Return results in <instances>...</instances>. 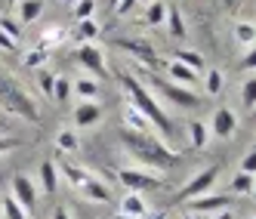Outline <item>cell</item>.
Instances as JSON below:
<instances>
[{
  "instance_id": "cell-23",
  "label": "cell",
  "mask_w": 256,
  "mask_h": 219,
  "mask_svg": "<svg viewBox=\"0 0 256 219\" xmlns=\"http://www.w3.org/2000/svg\"><path fill=\"white\" fill-rule=\"evenodd\" d=\"M0 216H4V219H28V213L22 210V204L12 194H6L4 200H0Z\"/></svg>"
},
{
  "instance_id": "cell-28",
  "label": "cell",
  "mask_w": 256,
  "mask_h": 219,
  "mask_svg": "<svg viewBox=\"0 0 256 219\" xmlns=\"http://www.w3.org/2000/svg\"><path fill=\"white\" fill-rule=\"evenodd\" d=\"M234 38L250 50V46H253V40H256V28H253L250 22H238V25H234Z\"/></svg>"
},
{
  "instance_id": "cell-11",
  "label": "cell",
  "mask_w": 256,
  "mask_h": 219,
  "mask_svg": "<svg viewBox=\"0 0 256 219\" xmlns=\"http://www.w3.org/2000/svg\"><path fill=\"white\" fill-rule=\"evenodd\" d=\"M232 200L226 194H200L192 200V213L194 216H204V213H219V210H228Z\"/></svg>"
},
{
  "instance_id": "cell-3",
  "label": "cell",
  "mask_w": 256,
  "mask_h": 219,
  "mask_svg": "<svg viewBox=\"0 0 256 219\" xmlns=\"http://www.w3.org/2000/svg\"><path fill=\"white\" fill-rule=\"evenodd\" d=\"M0 108H6L10 114H19L28 124L40 120V112H38V105H34V99L22 90V84L4 68H0Z\"/></svg>"
},
{
  "instance_id": "cell-38",
  "label": "cell",
  "mask_w": 256,
  "mask_h": 219,
  "mask_svg": "<svg viewBox=\"0 0 256 219\" xmlns=\"http://www.w3.org/2000/svg\"><path fill=\"white\" fill-rule=\"evenodd\" d=\"M52 84H56V74H50V71H40V90L46 96H52Z\"/></svg>"
},
{
  "instance_id": "cell-29",
  "label": "cell",
  "mask_w": 256,
  "mask_h": 219,
  "mask_svg": "<svg viewBox=\"0 0 256 219\" xmlns=\"http://www.w3.org/2000/svg\"><path fill=\"white\" fill-rule=\"evenodd\" d=\"M232 192L234 194H250L253 192V173H238L232 179Z\"/></svg>"
},
{
  "instance_id": "cell-2",
  "label": "cell",
  "mask_w": 256,
  "mask_h": 219,
  "mask_svg": "<svg viewBox=\"0 0 256 219\" xmlns=\"http://www.w3.org/2000/svg\"><path fill=\"white\" fill-rule=\"evenodd\" d=\"M120 84H124V90L130 93V99H133V108H139V112L148 118V124L152 126H158V133L160 136H173V120L167 118V112L160 108V102L145 90L142 84H139V78H133V74H126V71H120Z\"/></svg>"
},
{
  "instance_id": "cell-17",
  "label": "cell",
  "mask_w": 256,
  "mask_h": 219,
  "mask_svg": "<svg viewBox=\"0 0 256 219\" xmlns=\"http://www.w3.org/2000/svg\"><path fill=\"white\" fill-rule=\"evenodd\" d=\"M40 186H44L46 194H56V188H59V170H56V164H52V160L40 164Z\"/></svg>"
},
{
  "instance_id": "cell-9",
  "label": "cell",
  "mask_w": 256,
  "mask_h": 219,
  "mask_svg": "<svg viewBox=\"0 0 256 219\" xmlns=\"http://www.w3.org/2000/svg\"><path fill=\"white\" fill-rule=\"evenodd\" d=\"M74 62L84 65V68H90L96 78H105V59H102V52H99L93 44H80V46L74 50Z\"/></svg>"
},
{
  "instance_id": "cell-15",
  "label": "cell",
  "mask_w": 256,
  "mask_h": 219,
  "mask_svg": "<svg viewBox=\"0 0 256 219\" xmlns=\"http://www.w3.org/2000/svg\"><path fill=\"white\" fill-rule=\"evenodd\" d=\"M124 126H126V130H136V133H148V130H152L148 118H145L139 108H133V105L124 108Z\"/></svg>"
},
{
  "instance_id": "cell-22",
  "label": "cell",
  "mask_w": 256,
  "mask_h": 219,
  "mask_svg": "<svg viewBox=\"0 0 256 219\" xmlns=\"http://www.w3.org/2000/svg\"><path fill=\"white\" fill-rule=\"evenodd\" d=\"M167 28H170V34H173V38L176 40H182V38H186V19H182V12L176 10V6H167Z\"/></svg>"
},
{
  "instance_id": "cell-42",
  "label": "cell",
  "mask_w": 256,
  "mask_h": 219,
  "mask_svg": "<svg viewBox=\"0 0 256 219\" xmlns=\"http://www.w3.org/2000/svg\"><path fill=\"white\" fill-rule=\"evenodd\" d=\"M52 219H71L68 207H56V210H52Z\"/></svg>"
},
{
  "instance_id": "cell-36",
  "label": "cell",
  "mask_w": 256,
  "mask_h": 219,
  "mask_svg": "<svg viewBox=\"0 0 256 219\" xmlns=\"http://www.w3.org/2000/svg\"><path fill=\"white\" fill-rule=\"evenodd\" d=\"M16 148H22V139H12V136H0V154H6V152H16Z\"/></svg>"
},
{
  "instance_id": "cell-16",
  "label": "cell",
  "mask_w": 256,
  "mask_h": 219,
  "mask_svg": "<svg viewBox=\"0 0 256 219\" xmlns=\"http://www.w3.org/2000/svg\"><path fill=\"white\" fill-rule=\"evenodd\" d=\"M167 71H170L173 84H179V86H192V84H198V71H192V68H186V65H179L176 59L167 62Z\"/></svg>"
},
{
  "instance_id": "cell-8",
  "label": "cell",
  "mask_w": 256,
  "mask_h": 219,
  "mask_svg": "<svg viewBox=\"0 0 256 219\" xmlns=\"http://www.w3.org/2000/svg\"><path fill=\"white\" fill-rule=\"evenodd\" d=\"M12 198L22 204V210L31 216L34 207H38V188H34V179L19 173V176H12Z\"/></svg>"
},
{
  "instance_id": "cell-35",
  "label": "cell",
  "mask_w": 256,
  "mask_h": 219,
  "mask_svg": "<svg viewBox=\"0 0 256 219\" xmlns=\"http://www.w3.org/2000/svg\"><path fill=\"white\" fill-rule=\"evenodd\" d=\"M44 62H46V50H40V46L31 50L28 56H25V65L28 68H44Z\"/></svg>"
},
{
  "instance_id": "cell-12",
  "label": "cell",
  "mask_w": 256,
  "mask_h": 219,
  "mask_svg": "<svg viewBox=\"0 0 256 219\" xmlns=\"http://www.w3.org/2000/svg\"><path fill=\"white\" fill-rule=\"evenodd\" d=\"M78 192H80L86 200H96V204H105V200H112V188L102 186V179H96V176H90Z\"/></svg>"
},
{
  "instance_id": "cell-1",
  "label": "cell",
  "mask_w": 256,
  "mask_h": 219,
  "mask_svg": "<svg viewBox=\"0 0 256 219\" xmlns=\"http://www.w3.org/2000/svg\"><path fill=\"white\" fill-rule=\"evenodd\" d=\"M118 136L124 142V148L130 152L136 160L148 164V167L173 170V167H179V160H182V154H176L170 145L164 142V139H158L154 133H136V130H126V126H124Z\"/></svg>"
},
{
  "instance_id": "cell-31",
  "label": "cell",
  "mask_w": 256,
  "mask_h": 219,
  "mask_svg": "<svg viewBox=\"0 0 256 219\" xmlns=\"http://www.w3.org/2000/svg\"><path fill=\"white\" fill-rule=\"evenodd\" d=\"M93 10H96L93 0H78V4H74V19H78V22L93 19Z\"/></svg>"
},
{
  "instance_id": "cell-47",
  "label": "cell",
  "mask_w": 256,
  "mask_h": 219,
  "mask_svg": "<svg viewBox=\"0 0 256 219\" xmlns=\"http://www.w3.org/2000/svg\"><path fill=\"white\" fill-rule=\"evenodd\" d=\"M6 4H10V6H16V4H19V0H6Z\"/></svg>"
},
{
  "instance_id": "cell-13",
  "label": "cell",
  "mask_w": 256,
  "mask_h": 219,
  "mask_svg": "<svg viewBox=\"0 0 256 219\" xmlns=\"http://www.w3.org/2000/svg\"><path fill=\"white\" fill-rule=\"evenodd\" d=\"M145 213H148V204H145L136 192H126V198L120 200V216H126V219H142Z\"/></svg>"
},
{
  "instance_id": "cell-50",
  "label": "cell",
  "mask_w": 256,
  "mask_h": 219,
  "mask_svg": "<svg viewBox=\"0 0 256 219\" xmlns=\"http://www.w3.org/2000/svg\"><path fill=\"white\" fill-rule=\"evenodd\" d=\"M142 4H152V0H142Z\"/></svg>"
},
{
  "instance_id": "cell-49",
  "label": "cell",
  "mask_w": 256,
  "mask_h": 219,
  "mask_svg": "<svg viewBox=\"0 0 256 219\" xmlns=\"http://www.w3.org/2000/svg\"><path fill=\"white\" fill-rule=\"evenodd\" d=\"M68 4H78V0H68Z\"/></svg>"
},
{
  "instance_id": "cell-40",
  "label": "cell",
  "mask_w": 256,
  "mask_h": 219,
  "mask_svg": "<svg viewBox=\"0 0 256 219\" xmlns=\"http://www.w3.org/2000/svg\"><path fill=\"white\" fill-rule=\"evenodd\" d=\"M241 65H244L247 71H253V68H256V50H247V52H244V62H241Z\"/></svg>"
},
{
  "instance_id": "cell-25",
  "label": "cell",
  "mask_w": 256,
  "mask_h": 219,
  "mask_svg": "<svg viewBox=\"0 0 256 219\" xmlns=\"http://www.w3.org/2000/svg\"><path fill=\"white\" fill-rule=\"evenodd\" d=\"M176 62L186 65V68H192V71H200V68H204V56H200L198 50H179V52H176Z\"/></svg>"
},
{
  "instance_id": "cell-46",
  "label": "cell",
  "mask_w": 256,
  "mask_h": 219,
  "mask_svg": "<svg viewBox=\"0 0 256 219\" xmlns=\"http://www.w3.org/2000/svg\"><path fill=\"white\" fill-rule=\"evenodd\" d=\"M182 219H200V216H194V213H192V216H182Z\"/></svg>"
},
{
  "instance_id": "cell-24",
  "label": "cell",
  "mask_w": 256,
  "mask_h": 219,
  "mask_svg": "<svg viewBox=\"0 0 256 219\" xmlns=\"http://www.w3.org/2000/svg\"><path fill=\"white\" fill-rule=\"evenodd\" d=\"M145 22H148V25H164V22H167V4L152 0V4L145 6Z\"/></svg>"
},
{
  "instance_id": "cell-10",
  "label": "cell",
  "mask_w": 256,
  "mask_h": 219,
  "mask_svg": "<svg viewBox=\"0 0 256 219\" xmlns=\"http://www.w3.org/2000/svg\"><path fill=\"white\" fill-rule=\"evenodd\" d=\"M210 130H213V136H219V139H232L234 130H238V114L232 112V108H216V114H213V120H210Z\"/></svg>"
},
{
  "instance_id": "cell-18",
  "label": "cell",
  "mask_w": 256,
  "mask_h": 219,
  "mask_svg": "<svg viewBox=\"0 0 256 219\" xmlns=\"http://www.w3.org/2000/svg\"><path fill=\"white\" fill-rule=\"evenodd\" d=\"M19 19L25 22V25H31V22H38L40 19V12H44V0H19Z\"/></svg>"
},
{
  "instance_id": "cell-30",
  "label": "cell",
  "mask_w": 256,
  "mask_h": 219,
  "mask_svg": "<svg viewBox=\"0 0 256 219\" xmlns=\"http://www.w3.org/2000/svg\"><path fill=\"white\" fill-rule=\"evenodd\" d=\"M0 31H4L6 38H12V40H19V34H22L19 22H16V19H10V12H6V16H0Z\"/></svg>"
},
{
  "instance_id": "cell-27",
  "label": "cell",
  "mask_w": 256,
  "mask_h": 219,
  "mask_svg": "<svg viewBox=\"0 0 256 219\" xmlns=\"http://www.w3.org/2000/svg\"><path fill=\"white\" fill-rule=\"evenodd\" d=\"M222 86H226L222 71H219V68H210V71H207V96H219V93H222Z\"/></svg>"
},
{
  "instance_id": "cell-43",
  "label": "cell",
  "mask_w": 256,
  "mask_h": 219,
  "mask_svg": "<svg viewBox=\"0 0 256 219\" xmlns=\"http://www.w3.org/2000/svg\"><path fill=\"white\" fill-rule=\"evenodd\" d=\"M213 219H234V213L232 210H219V213H213Z\"/></svg>"
},
{
  "instance_id": "cell-19",
  "label": "cell",
  "mask_w": 256,
  "mask_h": 219,
  "mask_svg": "<svg viewBox=\"0 0 256 219\" xmlns=\"http://www.w3.org/2000/svg\"><path fill=\"white\" fill-rule=\"evenodd\" d=\"M71 90L80 96V102H96L99 93H102L99 84H96V80H86V78H84V80H74V84H71Z\"/></svg>"
},
{
  "instance_id": "cell-39",
  "label": "cell",
  "mask_w": 256,
  "mask_h": 219,
  "mask_svg": "<svg viewBox=\"0 0 256 219\" xmlns=\"http://www.w3.org/2000/svg\"><path fill=\"white\" fill-rule=\"evenodd\" d=\"M139 4V0H118V6H114V12L120 16V19H124V16H130L133 12V6Z\"/></svg>"
},
{
  "instance_id": "cell-21",
  "label": "cell",
  "mask_w": 256,
  "mask_h": 219,
  "mask_svg": "<svg viewBox=\"0 0 256 219\" xmlns=\"http://www.w3.org/2000/svg\"><path fill=\"white\" fill-rule=\"evenodd\" d=\"M59 173L71 182V186H74V188H80L84 186V182L90 179V176H93V173H86L84 167H74V164H59Z\"/></svg>"
},
{
  "instance_id": "cell-5",
  "label": "cell",
  "mask_w": 256,
  "mask_h": 219,
  "mask_svg": "<svg viewBox=\"0 0 256 219\" xmlns=\"http://www.w3.org/2000/svg\"><path fill=\"white\" fill-rule=\"evenodd\" d=\"M114 46L124 50V52H130V56H133L136 62H142L148 71H158V68L164 65V59L154 52V46H152V44H145V40H136V38H118Z\"/></svg>"
},
{
  "instance_id": "cell-33",
  "label": "cell",
  "mask_w": 256,
  "mask_h": 219,
  "mask_svg": "<svg viewBox=\"0 0 256 219\" xmlns=\"http://www.w3.org/2000/svg\"><path fill=\"white\" fill-rule=\"evenodd\" d=\"M241 99H244V108H253V105H256V78H247V80H244Z\"/></svg>"
},
{
  "instance_id": "cell-32",
  "label": "cell",
  "mask_w": 256,
  "mask_h": 219,
  "mask_svg": "<svg viewBox=\"0 0 256 219\" xmlns=\"http://www.w3.org/2000/svg\"><path fill=\"white\" fill-rule=\"evenodd\" d=\"M68 96H71V80L68 78H56V84H52V99L68 102Z\"/></svg>"
},
{
  "instance_id": "cell-41",
  "label": "cell",
  "mask_w": 256,
  "mask_h": 219,
  "mask_svg": "<svg viewBox=\"0 0 256 219\" xmlns=\"http://www.w3.org/2000/svg\"><path fill=\"white\" fill-rule=\"evenodd\" d=\"M0 50H16V40H12V38H6L4 31H0Z\"/></svg>"
},
{
  "instance_id": "cell-7",
  "label": "cell",
  "mask_w": 256,
  "mask_h": 219,
  "mask_svg": "<svg viewBox=\"0 0 256 219\" xmlns=\"http://www.w3.org/2000/svg\"><path fill=\"white\" fill-rule=\"evenodd\" d=\"M216 176H219V167H207V170H198L186 186L179 188V200H194V198H200V194H207L210 188H213V182H216Z\"/></svg>"
},
{
  "instance_id": "cell-44",
  "label": "cell",
  "mask_w": 256,
  "mask_h": 219,
  "mask_svg": "<svg viewBox=\"0 0 256 219\" xmlns=\"http://www.w3.org/2000/svg\"><path fill=\"white\" fill-rule=\"evenodd\" d=\"M142 219H167V213H164V210H158V213H145Z\"/></svg>"
},
{
  "instance_id": "cell-14",
  "label": "cell",
  "mask_w": 256,
  "mask_h": 219,
  "mask_svg": "<svg viewBox=\"0 0 256 219\" xmlns=\"http://www.w3.org/2000/svg\"><path fill=\"white\" fill-rule=\"evenodd\" d=\"M102 120V108L96 105V102H80L78 108H74V124L78 126H93V124H99Z\"/></svg>"
},
{
  "instance_id": "cell-48",
  "label": "cell",
  "mask_w": 256,
  "mask_h": 219,
  "mask_svg": "<svg viewBox=\"0 0 256 219\" xmlns=\"http://www.w3.org/2000/svg\"><path fill=\"white\" fill-rule=\"evenodd\" d=\"M114 219H126V216H120V213H118V216H114Z\"/></svg>"
},
{
  "instance_id": "cell-20",
  "label": "cell",
  "mask_w": 256,
  "mask_h": 219,
  "mask_svg": "<svg viewBox=\"0 0 256 219\" xmlns=\"http://www.w3.org/2000/svg\"><path fill=\"white\" fill-rule=\"evenodd\" d=\"M188 139H192V148H204V145L210 142V130L204 120H192L188 124Z\"/></svg>"
},
{
  "instance_id": "cell-45",
  "label": "cell",
  "mask_w": 256,
  "mask_h": 219,
  "mask_svg": "<svg viewBox=\"0 0 256 219\" xmlns=\"http://www.w3.org/2000/svg\"><path fill=\"white\" fill-rule=\"evenodd\" d=\"M219 4H222L226 10H234V6H238V0H219Z\"/></svg>"
},
{
  "instance_id": "cell-4",
  "label": "cell",
  "mask_w": 256,
  "mask_h": 219,
  "mask_svg": "<svg viewBox=\"0 0 256 219\" xmlns=\"http://www.w3.org/2000/svg\"><path fill=\"white\" fill-rule=\"evenodd\" d=\"M142 78L148 80V86L154 90V93H160L167 102H173V105H179V108H198V105H200V96L194 93V90L179 86V84H173V80H164L158 71L142 68Z\"/></svg>"
},
{
  "instance_id": "cell-34",
  "label": "cell",
  "mask_w": 256,
  "mask_h": 219,
  "mask_svg": "<svg viewBox=\"0 0 256 219\" xmlns=\"http://www.w3.org/2000/svg\"><path fill=\"white\" fill-rule=\"evenodd\" d=\"M56 145H59V152H74V148H78V136L71 133V130H62Z\"/></svg>"
},
{
  "instance_id": "cell-26",
  "label": "cell",
  "mask_w": 256,
  "mask_h": 219,
  "mask_svg": "<svg viewBox=\"0 0 256 219\" xmlns=\"http://www.w3.org/2000/svg\"><path fill=\"white\" fill-rule=\"evenodd\" d=\"M74 38L80 44H90V40H96L99 38V25L93 19H86V22H78V31H74Z\"/></svg>"
},
{
  "instance_id": "cell-6",
  "label": "cell",
  "mask_w": 256,
  "mask_h": 219,
  "mask_svg": "<svg viewBox=\"0 0 256 219\" xmlns=\"http://www.w3.org/2000/svg\"><path fill=\"white\" fill-rule=\"evenodd\" d=\"M118 179H120V186L126 188V192H154V188H164V179H158V176H152V173H145V170H133V167H124L120 173H118Z\"/></svg>"
},
{
  "instance_id": "cell-37",
  "label": "cell",
  "mask_w": 256,
  "mask_h": 219,
  "mask_svg": "<svg viewBox=\"0 0 256 219\" xmlns=\"http://www.w3.org/2000/svg\"><path fill=\"white\" fill-rule=\"evenodd\" d=\"M253 170H256V148H250L241 160V173H253Z\"/></svg>"
}]
</instances>
